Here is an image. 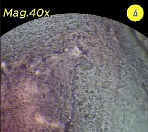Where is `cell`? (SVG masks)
Returning a JSON list of instances; mask_svg holds the SVG:
<instances>
[{
  "mask_svg": "<svg viewBox=\"0 0 148 132\" xmlns=\"http://www.w3.org/2000/svg\"><path fill=\"white\" fill-rule=\"evenodd\" d=\"M143 14L142 10H140V7H136V6H134L132 7L131 11H130V14L128 15H130V19H134V21L136 19H140V16Z\"/></svg>",
  "mask_w": 148,
  "mask_h": 132,
  "instance_id": "obj_1",
  "label": "cell"
}]
</instances>
